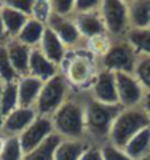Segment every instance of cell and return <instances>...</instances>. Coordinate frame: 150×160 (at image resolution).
<instances>
[{
	"label": "cell",
	"instance_id": "cell-32",
	"mask_svg": "<svg viewBox=\"0 0 150 160\" xmlns=\"http://www.w3.org/2000/svg\"><path fill=\"white\" fill-rule=\"evenodd\" d=\"M101 152H102V160H133L125 149L117 148V146L110 142H104L101 144Z\"/></svg>",
	"mask_w": 150,
	"mask_h": 160
},
{
	"label": "cell",
	"instance_id": "cell-14",
	"mask_svg": "<svg viewBox=\"0 0 150 160\" xmlns=\"http://www.w3.org/2000/svg\"><path fill=\"white\" fill-rule=\"evenodd\" d=\"M74 21H75L77 29H78L80 35L83 37L85 42L90 40V38H93V37L107 34L99 10L98 11H91V13H80V15H75Z\"/></svg>",
	"mask_w": 150,
	"mask_h": 160
},
{
	"label": "cell",
	"instance_id": "cell-15",
	"mask_svg": "<svg viewBox=\"0 0 150 160\" xmlns=\"http://www.w3.org/2000/svg\"><path fill=\"white\" fill-rule=\"evenodd\" d=\"M38 50L42 51L51 62H54L56 66H59V68H61L64 58L67 56V53H69V48H67L59 40V37L56 34H53L48 28H46V31L42 37V42L38 45Z\"/></svg>",
	"mask_w": 150,
	"mask_h": 160
},
{
	"label": "cell",
	"instance_id": "cell-27",
	"mask_svg": "<svg viewBox=\"0 0 150 160\" xmlns=\"http://www.w3.org/2000/svg\"><path fill=\"white\" fill-rule=\"evenodd\" d=\"M18 80H19V75L16 74L15 68L11 66V61L7 53V47L3 43V45H0V82L13 83V82H18Z\"/></svg>",
	"mask_w": 150,
	"mask_h": 160
},
{
	"label": "cell",
	"instance_id": "cell-1",
	"mask_svg": "<svg viewBox=\"0 0 150 160\" xmlns=\"http://www.w3.org/2000/svg\"><path fill=\"white\" fill-rule=\"evenodd\" d=\"M51 123L61 139H86L85 93H72L51 115Z\"/></svg>",
	"mask_w": 150,
	"mask_h": 160
},
{
	"label": "cell",
	"instance_id": "cell-35",
	"mask_svg": "<svg viewBox=\"0 0 150 160\" xmlns=\"http://www.w3.org/2000/svg\"><path fill=\"white\" fill-rule=\"evenodd\" d=\"M80 160H102V152L99 144H90L85 149V152L81 154Z\"/></svg>",
	"mask_w": 150,
	"mask_h": 160
},
{
	"label": "cell",
	"instance_id": "cell-22",
	"mask_svg": "<svg viewBox=\"0 0 150 160\" xmlns=\"http://www.w3.org/2000/svg\"><path fill=\"white\" fill-rule=\"evenodd\" d=\"M123 149L133 160L150 155V127L141 130L136 136H133Z\"/></svg>",
	"mask_w": 150,
	"mask_h": 160
},
{
	"label": "cell",
	"instance_id": "cell-40",
	"mask_svg": "<svg viewBox=\"0 0 150 160\" xmlns=\"http://www.w3.org/2000/svg\"><path fill=\"white\" fill-rule=\"evenodd\" d=\"M139 160H150V155H147V157H142V158H139Z\"/></svg>",
	"mask_w": 150,
	"mask_h": 160
},
{
	"label": "cell",
	"instance_id": "cell-33",
	"mask_svg": "<svg viewBox=\"0 0 150 160\" xmlns=\"http://www.w3.org/2000/svg\"><path fill=\"white\" fill-rule=\"evenodd\" d=\"M5 3L13 8V10H16L19 13H22V15L26 16H29L32 15V7H34V0H5Z\"/></svg>",
	"mask_w": 150,
	"mask_h": 160
},
{
	"label": "cell",
	"instance_id": "cell-4",
	"mask_svg": "<svg viewBox=\"0 0 150 160\" xmlns=\"http://www.w3.org/2000/svg\"><path fill=\"white\" fill-rule=\"evenodd\" d=\"M148 127H150V120L141 106L139 108L120 109V112L117 114L112 123L107 142L123 149L133 136H136L141 130L148 128Z\"/></svg>",
	"mask_w": 150,
	"mask_h": 160
},
{
	"label": "cell",
	"instance_id": "cell-7",
	"mask_svg": "<svg viewBox=\"0 0 150 160\" xmlns=\"http://www.w3.org/2000/svg\"><path fill=\"white\" fill-rule=\"evenodd\" d=\"M138 61V53L126 42V38L114 40L109 51L99 59V68L109 72H126L133 74Z\"/></svg>",
	"mask_w": 150,
	"mask_h": 160
},
{
	"label": "cell",
	"instance_id": "cell-17",
	"mask_svg": "<svg viewBox=\"0 0 150 160\" xmlns=\"http://www.w3.org/2000/svg\"><path fill=\"white\" fill-rule=\"evenodd\" d=\"M16 85H18L19 106L21 108H34L40 95V90L43 87V82L32 75H24V77H19Z\"/></svg>",
	"mask_w": 150,
	"mask_h": 160
},
{
	"label": "cell",
	"instance_id": "cell-19",
	"mask_svg": "<svg viewBox=\"0 0 150 160\" xmlns=\"http://www.w3.org/2000/svg\"><path fill=\"white\" fill-rule=\"evenodd\" d=\"M45 31H46V24L40 22L34 18H29L27 22L24 24V28L21 29V32L16 35V40L29 48H38Z\"/></svg>",
	"mask_w": 150,
	"mask_h": 160
},
{
	"label": "cell",
	"instance_id": "cell-8",
	"mask_svg": "<svg viewBox=\"0 0 150 160\" xmlns=\"http://www.w3.org/2000/svg\"><path fill=\"white\" fill-rule=\"evenodd\" d=\"M117 82V95H118V104L121 109L129 108H139L144 101L145 90L139 83L134 74L118 72L115 74Z\"/></svg>",
	"mask_w": 150,
	"mask_h": 160
},
{
	"label": "cell",
	"instance_id": "cell-31",
	"mask_svg": "<svg viewBox=\"0 0 150 160\" xmlns=\"http://www.w3.org/2000/svg\"><path fill=\"white\" fill-rule=\"evenodd\" d=\"M51 16V5L50 0H34V7H32V15L31 18L46 24V21Z\"/></svg>",
	"mask_w": 150,
	"mask_h": 160
},
{
	"label": "cell",
	"instance_id": "cell-9",
	"mask_svg": "<svg viewBox=\"0 0 150 160\" xmlns=\"http://www.w3.org/2000/svg\"><path fill=\"white\" fill-rule=\"evenodd\" d=\"M51 135H54L51 117L37 115L34 122L18 136V139L22 148V152L27 154V152L37 149L40 144H43Z\"/></svg>",
	"mask_w": 150,
	"mask_h": 160
},
{
	"label": "cell",
	"instance_id": "cell-12",
	"mask_svg": "<svg viewBox=\"0 0 150 160\" xmlns=\"http://www.w3.org/2000/svg\"><path fill=\"white\" fill-rule=\"evenodd\" d=\"M37 117L34 108H16L13 112L3 117L2 123V135L3 136H19L21 133L29 127Z\"/></svg>",
	"mask_w": 150,
	"mask_h": 160
},
{
	"label": "cell",
	"instance_id": "cell-39",
	"mask_svg": "<svg viewBox=\"0 0 150 160\" xmlns=\"http://www.w3.org/2000/svg\"><path fill=\"white\" fill-rule=\"evenodd\" d=\"M3 142H5V136L2 135V131H0V154H2V149H3Z\"/></svg>",
	"mask_w": 150,
	"mask_h": 160
},
{
	"label": "cell",
	"instance_id": "cell-28",
	"mask_svg": "<svg viewBox=\"0 0 150 160\" xmlns=\"http://www.w3.org/2000/svg\"><path fill=\"white\" fill-rule=\"evenodd\" d=\"M22 157H24V152H22L18 136H5L0 160H22Z\"/></svg>",
	"mask_w": 150,
	"mask_h": 160
},
{
	"label": "cell",
	"instance_id": "cell-20",
	"mask_svg": "<svg viewBox=\"0 0 150 160\" xmlns=\"http://www.w3.org/2000/svg\"><path fill=\"white\" fill-rule=\"evenodd\" d=\"M0 18H2V22L5 26L8 38H16V35L21 32L24 24L29 19V16H26L22 13L10 8L5 2L2 3V8H0Z\"/></svg>",
	"mask_w": 150,
	"mask_h": 160
},
{
	"label": "cell",
	"instance_id": "cell-11",
	"mask_svg": "<svg viewBox=\"0 0 150 160\" xmlns=\"http://www.w3.org/2000/svg\"><path fill=\"white\" fill-rule=\"evenodd\" d=\"M46 28L53 34H56L59 40L69 50L85 48V40L80 35L74 18H62V16L51 15L50 19L46 21Z\"/></svg>",
	"mask_w": 150,
	"mask_h": 160
},
{
	"label": "cell",
	"instance_id": "cell-37",
	"mask_svg": "<svg viewBox=\"0 0 150 160\" xmlns=\"http://www.w3.org/2000/svg\"><path fill=\"white\" fill-rule=\"evenodd\" d=\"M8 35H7V31H5V26H3V22H2V18H0V45H3V43H7L8 42Z\"/></svg>",
	"mask_w": 150,
	"mask_h": 160
},
{
	"label": "cell",
	"instance_id": "cell-25",
	"mask_svg": "<svg viewBox=\"0 0 150 160\" xmlns=\"http://www.w3.org/2000/svg\"><path fill=\"white\" fill-rule=\"evenodd\" d=\"M0 102H2V111L3 117L13 112L16 108H19V99H18V85L16 82L13 83H2L0 88Z\"/></svg>",
	"mask_w": 150,
	"mask_h": 160
},
{
	"label": "cell",
	"instance_id": "cell-21",
	"mask_svg": "<svg viewBox=\"0 0 150 160\" xmlns=\"http://www.w3.org/2000/svg\"><path fill=\"white\" fill-rule=\"evenodd\" d=\"M90 144L88 139H61L54 151V160H80Z\"/></svg>",
	"mask_w": 150,
	"mask_h": 160
},
{
	"label": "cell",
	"instance_id": "cell-23",
	"mask_svg": "<svg viewBox=\"0 0 150 160\" xmlns=\"http://www.w3.org/2000/svg\"><path fill=\"white\" fill-rule=\"evenodd\" d=\"M125 38L138 53V56L150 58V29H131Z\"/></svg>",
	"mask_w": 150,
	"mask_h": 160
},
{
	"label": "cell",
	"instance_id": "cell-42",
	"mask_svg": "<svg viewBox=\"0 0 150 160\" xmlns=\"http://www.w3.org/2000/svg\"><path fill=\"white\" fill-rule=\"evenodd\" d=\"M0 83H2V82H0Z\"/></svg>",
	"mask_w": 150,
	"mask_h": 160
},
{
	"label": "cell",
	"instance_id": "cell-16",
	"mask_svg": "<svg viewBox=\"0 0 150 160\" xmlns=\"http://www.w3.org/2000/svg\"><path fill=\"white\" fill-rule=\"evenodd\" d=\"M5 47H7V53H8V58L11 61V66L15 68L16 74L19 77L27 75L32 48L22 45L21 42H18L16 38H10L8 42L5 43Z\"/></svg>",
	"mask_w": 150,
	"mask_h": 160
},
{
	"label": "cell",
	"instance_id": "cell-2",
	"mask_svg": "<svg viewBox=\"0 0 150 160\" xmlns=\"http://www.w3.org/2000/svg\"><path fill=\"white\" fill-rule=\"evenodd\" d=\"M59 69L74 93H86L101 68L96 56L86 48H78L69 50Z\"/></svg>",
	"mask_w": 150,
	"mask_h": 160
},
{
	"label": "cell",
	"instance_id": "cell-24",
	"mask_svg": "<svg viewBox=\"0 0 150 160\" xmlns=\"http://www.w3.org/2000/svg\"><path fill=\"white\" fill-rule=\"evenodd\" d=\"M61 138L54 133L43 144H40L37 149L24 154L22 160H54V151H56Z\"/></svg>",
	"mask_w": 150,
	"mask_h": 160
},
{
	"label": "cell",
	"instance_id": "cell-3",
	"mask_svg": "<svg viewBox=\"0 0 150 160\" xmlns=\"http://www.w3.org/2000/svg\"><path fill=\"white\" fill-rule=\"evenodd\" d=\"M120 106H107L91 99L85 93V128L91 144H104L110 135L112 123L120 112Z\"/></svg>",
	"mask_w": 150,
	"mask_h": 160
},
{
	"label": "cell",
	"instance_id": "cell-36",
	"mask_svg": "<svg viewBox=\"0 0 150 160\" xmlns=\"http://www.w3.org/2000/svg\"><path fill=\"white\" fill-rule=\"evenodd\" d=\"M141 108L144 109L145 115H147L148 120H150V93H145V96H144V101H142V104H141Z\"/></svg>",
	"mask_w": 150,
	"mask_h": 160
},
{
	"label": "cell",
	"instance_id": "cell-41",
	"mask_svg": "<svg viewBox=\"0 0 150 160\" xmlns=\"http://www.w3.org/2000/svg\"><path fill=\"white\" fill-rule=\"evenodd\" d=\"M2 3H3V2H0V8H2Z\"/></svg>",
	"mask_w": 150,
	"mask_h": 160
},
{
	"label": "cell",
	"instance_id": "cell-6",
	"mask_svg": "<svg viewBox=\"0 0 150 160\" xmlns=\"http://www.w3.org/2000/svg\"><path fill=\"white\" fill-rule=\"evenodd\" d=\"M99 13L107 34L114 40L125 38L131 31L128 19V5L125 0H101Z\"/></svg>",
	"mask_w": 150,
	"mask_h": 160
},
{
	"label": "cell",
	"instance_id": "cell-34",
	"mask_svg": "<svg viewBox=\"0 0 150 160\" xmlns=\"http://www.w3.org/2000/svg\"><path fill=\"white\" fill-rule=\"evenodd\" d=\"M99 8H101V0H75V15L98 11Z\"/></svg>",
	"mask_w": 150,
	"mask_h": 160
},
{
	"label": "cell",
	"instance_id": "cell-30",
	"mask_svg": "<svg viewBox=\"0 0 150 160\" xmlns=\"http://www.w3.org/2000/svg\"><path fill=\"white\" fill-rule=\"evenodd\" d=\"M51 15L62 18H74L75 15V0H50Z\"/></svg>",
	"mask_w": 150,
	"mask_h": 160
},
{
	"label": "cell",
	"instance_id": "cell-38",
	"mask_svg": "<svg viewBox=\"0 0 150 160\" xmlns=\"http://www.w3.org/2000/svg\"><path fill=\"white\" fill-rule=\"evenodd\" d=\"M0 88H2V83H0ZM2 123H3V111H2V102H0V130H2Z\"/></svg>",
	"mask_w": 150,
	"mask_h": 160
},
{
	"label": "cell",
	"instance_id": "cell-26",
	"mask_svg": "<svg viewBox=\"0 0 150 160\" xmlns=\"http://www.w3.org/2000/svg\"><path fill=\"white\" fill-rule=\"evenodd\" d=\"M112 42H114V38L110 35H109V34H102V35H98V37H93V38L86 40V42H85V48L91 53L93 56H96L98 59H101L109 51V48L112 47Z\"/></svg>",
	"mask_w": 150,
	"mask_h": 160
},
{
	"label": "cell",
	"instance_id": "cell-13",
	"mask_svg": "<svg viewBox=\"0 0 150 160\" xmlns=\"http://www.w3.org/2000/svg\"><path fill=\"white\" fill-rule=\"evenodd\" d=\"M59 72H61L59 66L51 62L38 48H32L27 75H32V77L42 80V82L45 83V82H48L50 78H53L54 75H58Z\"/></svg>",
	"mask_w": 150,
	"mask_h": 160
},
{
	"label": "cell",
	"instance_id": "cell-29",
	"mask_svg": "<svg viewBox=\"0 0 150 160\" xmlns=\"http://www.w3.org/2000/svg\"><path fill=\"white\" fill-rule=\"evenodd\" d=\"M133 74L139 80V83L142 85L145 93H150V58L148 56H138Z\"/></svg>",
	"mask_w": 150,
	"mask_h": 160
},
{
	"label": "cell",
	"instance_id": "cell-5",
	"mask_svg": "<svg viewBox=\"0 0 150 160\" xmlns=\"http://www.w3.org/2000/svg\"><path fill=\"white\" fill-rule=\"evenodd\" d=\"M72 93L74 91H72L70 85L67 83L65 77L61 72L58 75H54L48 82H45L42 90H40V95H38L37 102L34 106L37 115L51 117Z\"/></svg>",
	"mask_w": 150,
	"mask_h": 160
},
{
	"label": "cell",
	"instance_id": "cell-18",
	"mask_svg": "<svg viewBox=\"0 0 150 160\" xmlns=\"http://www.w3.org/2000/svg\"><path fill=\"white\" fill-rule=\"evenodd\" d=\"M128 19L131 29H150V0H128Z\"/></svg>",
	"mask_w": 150,
	"mask_h": 160
},
{
	"label": "cell",
	"instance_id": "cell-10",
	"mask_svg": "<svg viewBox=\"0 0 150 160\" xmlns=\"http://www.w3.org/2000/svg\"><path fill=\"white\" fill-rule=\"evenodd\" d=\"M86 95L98 101L101 104L107 106H120L118 104V95H117V82H115V74L109 72L104 69H99L96 78L93 80L90 90Z\"/></svg>",
	"mask_w": 150,
	"mask_h": 160
}]
</instances>
